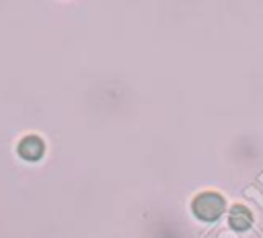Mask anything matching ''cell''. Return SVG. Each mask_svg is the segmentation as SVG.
I'll return each mask as SVG.
<instances>
[{
	"instance_id": "3",
	"label": "cell",
	"mask_w": 263,
	"mask_h": 238,
	"mask_svg": "<svg viewBox=\"0 0 263 238\" xmlns=\"http://www.w3.org/2000/svg\"><path fill=\"white\" fill-rule=\"evenodd\" d=\"M230 224L234 228H247L251 224V215L242 209V207H236L232 213H230Z\"/></svg>"
},
{
	"instance_id": "1",
	"label": "cell",
	"mask_w": 263,
	"mask_h": 238,
	"mask_svg": "<svg viewBox=\"0 0 263 238\" xmlns=\"http://www.w3.org/2000/svg\"><path fill=\"white\" fill-rule=\"evenodd\" d=\"M222 211H224V199L218 193H201L199 197L193 199V213L199 220L212 222L220 217Z\"/></svg>"
},
{
	"instance_id": "2",
	"label": "cell",
	"mask_w": 263,
	"mask_h": 238,
	"mask_svg": "<svg viewBox=\"0 0 263 238\" xmlns=\"http://www.w3.org/2000/svg\"><path fill=\"white\" fill-rule=\"evenodd\" d=\"M45 152V146H43V140L37 137V135H27L21 140L18 144V154L25 158V160H39Z\"/></svg>"
}]
</instances>
